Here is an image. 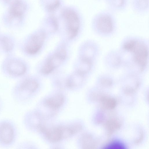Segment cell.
I'll use <instances>...</instances> for the list:
<instances>
[{"mask_svg":"<svg viewBox=\"0 0 149 149\" xmlns=\"http://www.w3.org/2000/svg\"><path fill=\"white\" fill-rule=\"evenodd\" d=\"M6 68L9 73L15 76L23 74L26 70L25 65L20 61L16 59L9 61L6 65Z\"/></svg>","mask_w":149,"mask_h":149,"instance_id":"8","label":"cell"},{"mask_svg":"<svg viewBox=\"0 0 149 149\" xmlns=\"http://www.w3.org/2000/svg\"><path fill=\"white\" fill-rule=\"evenodd\" d=\"M63 16L67 23L68 37L74 38L77 34L80 26V20L76 13L71 9H66L63 13Z\"/></svg>","mask_w":149,"mask_h":149,"instance_id":"3","label":"cell"},{"mask_svg":"<svg viewBox=\"0 0 149 149\" xmlns=\"http://www.w3.org/2000/svg\"><path fill=\"white\" fill-rule=\"evenodd\" d=\"M132 3L133 8L138 12H144L148 9V0H133Z\"/></svg>","mask_w":149,"mask_h":149,"instance_id":"12","label":"cell"},{"mask_svg":"<svg viewBox=\"0 0 149 149\" xmlns=\"http://www.w3.org/2000/svg\"><path fill=\"white\" fill-rule=\"evenodd\" d=\"M66 56L65 50L64 49H61L47 60L42 69V72L45 74L51 73L62 64Z\"/></svg>","mask_w":149,"mask_h":149,"instance_id":"4","label":"cell"},{"mask_svg":"<svg viewBox=\"0 0 149 149\" xmlns=\"http://www.w3.org/2000/svg\"><path fill=\"white\" fill-rule=\"evenodd\" d=\"M45 37V33L43 31L39 32L32 36L26 45V52L30 54L37 53L42 47Z\"/></svg>","mask_w":149,"mask_h":149,"instance_id":"5","label":"cell"},{"mask_svg":"<svg viewBox=\"0 0 149 149\" xmlns=\"http://www.w3.org/2000/svg\"><path fill=\"white\" fill-rule=\"evenodd\" d=\"M0 44L3 50L6 52L11 51L13 47V42L12 39L6 36H3L0 38Z\"/></svg>","mask_w":149,"mask_h":149,"instance_id":"14","label":"cell"},{"mask_svg":"<svg viewBox=\"0 0 149 149\" xmlns=\"http://www.w3.org/2000/svg\"><path fill=\"white\" fill-rule=\"evenodd\" d=\"M64 102L63 96L61 94H58L47 98L45 101V104L50 108L56 109L62 106Z\"/></svg>","mask_w":149,"mask_h":149,"instance_id":"10","label":"cell"},{"mask_svg":"<svg viewBox=\"0 0 149 149\" xmlns=\"http://www.w3.org/2000/svg\"><path fill=\"white\" fill-rule=\"evenodd\" d=\"M122 48L125 52L131 57L133 64L137 68V70H144L148 59V49L146 44L138 38H129L124 42Z\"/></svg>","mask_w":149,"mask_h":149,"instance_id":"1","label":"cell"},{"mask_svg":"<svg viewBox=\"0 0 149 149\" xmlns=\"http://www.w3.org/2000/svg\"><path fill=\"white\" fill-rule=\"evenodd\" d=\"M93 26L99 34L108 35L112 33L115 29L116 21L114 16L107 11L101 12L94 17Z\"/></svg>","mask_w":149,"mask_h":149,"instance_id":"2","label":"cell"},{"mask_svg":"<svg viewBox=\"0 0 149 149\" xmlns=\"http://www.w3.org/2000/svg\"><path fill=\"white\" fill-rule=\"evenodd\" d=\"M26 9L25 4L21 1L16 0L12 3L9 10V16L11 19L20 20Z\"/></svg>","mask_w":149,"mask_h":149,"instance_id":"7","label":"cell"},{"mask_svg":"<svg viewBox=\"0 0 149 149\" xmlns=\"http://www.w3.org/2000/svg\"><path fill=\"white\" fill-rule=\"evenodd\" d=\"M84 75L77 71L72 74L66 82V85L69 88L77 86L81 84L83 79Z\"/></svg>","mask_w":149,"mask_h":149,"instance_id":"11","label":"cell"},{"mask_svg":"<svg viewBox=\"0 0 149 149\" xmlns=\"http://www.w3.org/2000/svg\"><path fill=\"white\" fill-rule=\"evenodd\" d=\"M38 87V84L36 81L33 79H28L22 82L18 88L20 92L30 94L35 92Z\"/></svg>","mask_w":149,"mask_h":149,"instance_id":"9","label":"cell"},{"mask_svg":"<svg viewBox=\"0 0 149 149\" xmlns=\"http://www.w3.org/2000/svg\"><path fill=\"white\" fill-rule=\"evenodd\" d=\"M109 147L108 148H124L125 147L122 143L114 141L109 144L107 146Z\"/></svg>","mask_w":149,"mask_h":149,"instance_id":"15","label":"cell"},{"mask_svg":"<svg viewBox=\"0 0 149 149\" xmlns=\"http://www.w3.org/2000/svg\"><path fill=\"white\" fill-rule=\"evenodd\" d=\"M5 0L6 1H10V0Z\"/></svg>","mask_w":149,"mask_h":149,"instance_id":"16","label":"cell"},{"mask_svg":"<svg viewBox=\"0 0 149 149\" xmlns=\"http://www.w3.org/2000/svg\"><path fill=\"white\" fill-rule=\"evenodd\" d=\"M13 127L8 123L3 122L0 124V141L4 144H9L14 138Z\"/></svg>","mask_w":149,"mask_h":149,"instance_id":"6","label":"cell"},{"mask_svg":"<svg viewBox=\"0 0 149 149\" xmlns=\"http://www.w3.org/2000/svg\"><path fill=\"white\" fill-rule=\"evenodd\" d=\"M107 5L112 9L122 10L126 7L127 0H106Z\"/></svg>","mask_w":149,"mask_h":149,"instance_id":"13","label":"cell"}]
</instances>
